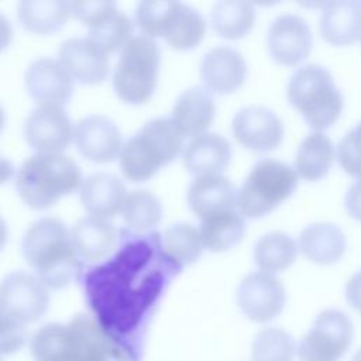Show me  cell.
<instances>
[{"instance_id":"cell-1","label":"cell","mask_w":361,"mask_h":361,"mask_svg":"<svg viewBox=\"0 0 361 361\" xmlns=\"http://www.w3.org/2000/svg\"><path fill=\"white\" fill-rule=\"evenodd\" d=\"M23 254L35 276L49 289H61L71 283L78 271L71 230L54 217L32 223L23 237Z\"/></svg>"},{"instance_id":"cell-2","label":"cell","mask_w":361,"mask_h":361,"mask_svg":"<svg viewBox=\"0 0 361 361\" xmlns=\"http://www.w3.org/2000/svg\"><path fill=\"white\" fill-rule=\"evenodd\" d=\"M183 140L169 117L147 121L135 135L123 144L118 157L123 175L131 182L151 179L182 152Z\"/></svg>"},{"instance_id":"cell-3","label":"cell","mask_w":361,"mask_h":361,"mask_svg":"<svg viewBox=\"0 0 361 361\" xmlns=\"http://www.w3.org/2000/svg\"><path fill=\"white\" fill-rule=\"evenodd\" d=\"M80 168L63 154H35L17 171L16 186L32 209H48L80 188Z\"/></svg>"},{"instance_id":"cell-4","label":"cell","mask_w":361,"mask_h":361,"mask_svg":"<svg viewBox=\"0 0 361 361\" xmlns=\"http://www.w3.org/2000/svg\"><path fill=\"white\" fill-rule=\"evenodd\" d=\"M142 35L164 41L176 51H188L202 42L206 21L193 7L180 1H141L134 14Z\"/></svg>"},{"instance_id":"cell-5","label":"cell","mask_w":361,"mask_h":361,"mask_svg":"<svg viewBox=\"0 0 361 361\" xmlns=\"http://www.w3.org/2000/svg\"><path fill=\"white\" fill-rule=\"evenodd\" d=\"M286 96L314 130L330 127L343 110V94L322 65L306 63L298 68L289 79Z\"/></svg>"},{"instance_id":"cell-6","label":"cell","mask_w":361,"mask_h":361,"mask_svg":"<svg viewBox=\"0 0 361 361\" xmlns=\"http://www.w3.org/2000/svg\"><path fill=\"white\" fill-rule=\"evenodd\" d=\"M159 66L158 44L142 34L133 37L120 51L113 72V87L118 99L128 104L148 102L158 83Z\"/></svg>"},{"instance_id":"cell-7","label":"cell","mask_w":361,"mask_h":361,"mask_svg":"<svg viewBox=\"0 0 361 361\" xmlns=\"http://www.w3.org/2000/svg\"><path fill=\"white\" fill-rule=\"evenodd\" d=\"M298 173L275 158L259 159L238 190L237 207L245 217H262L288 199L296 189Z\"/></svg>"},{"instance_id":"cell-8","label":"cell","mask_w":361,"mask_h":361,"mask_svg":"<svg viewBox=\"0 0 361 361\" xmlns=\"http://www.w3.org/2000/svg\"><path fill=\"white\" fill-rule=\"evenodd\" d=\"M353 323L338 309L320 312L298 345L300 361H338L353 341Z\"/></svg>"},{"instance_id":"cell-9","label":"cell","mask_w":361,"mask_h":361,"mask_svg":"<svg viewBox=\"0 0 361 361\" xmlns=\"http://www.w3.org/2000/svg\"><path fill=\"white\" fill-rule=\"evenodd\" d=\"M49 306L48 288L32 274L17 271L0 283V312L27 326L44 316Z\"/></svg>"},{"instance_id":"cell-10","label":"cell","mask_w":361,"mask_h":361,"mask_svg":"<svg viewBox=\"0 0 361 361\" xmlns=\"http://www.w3.org/2000/svg\"><path fill=\"white\" fill-rule=\"evenodd\" d=\"M286 293L282 282L272 274L255 271L244 276L237 288V303L252 322L267 323L283 309Z\"/></svg>"},{"instance_id":"cell-11","label":"cell","mask_w":361,"mask_h":361,"mask_svg":"<svg viewBox=\"0 0 361 361\" xmlns=\"http://www.w3.org/2000/svg\"><path fill=\"white\" fill-rule=\"evenodd\" d=\"M75 127L62 107L38 106L24 123L27 144L37 154H62L72 140Z\"/></svg>"},{"instance_id":"cell-12","label":"cell","mask_w":361,"mask_h":361,"mask_svg":"<svg viewBox=\"0 0 361 361\" xmlns=\"http://www.w3.org/2000/svg\"><path fill=\"white\" fill-rule=\"evenodd\" d=\"M267 44L278 63L293 66L309 56L312 31L303 17L292 13L279 14L269 24Z\"/></svg>"},{"instance_id":"cell-13","label":"cell","mask_w":361,"mask_h":361,"mask_svg":"<svg viewBox=\"0 0 361 361\" xmlns=\"http://www.w3.org/2000/svg\"><path fill=\"white\" fill-rule=\"evenodd\" d=\"M73 141L83 158L94 164H109L120 157L123 148L117 124L106 116H87L75 126Z\"/></svg>"},{"instance_id":"cell-14","label":"cell","mask_w":361,"mask_h":361,"mask_svg":"<svg viewBox=\"0 0 361 361\" xmlns=\"http://www.w3.org/2000/svg\"><path fill=\"white\" fill-rule=\"evenodd\" d=\"M233 134L245 148L265 152L276 148L283 137L279 117L265 106H247L233 118Z\"/></svg>"},{"instance_id":"cell-15","label":"cell","mask_w":361,"mask_h":361,"mask_svg":"<svg viewBox=\"0 0 361 361\" xmlns=\"http://www.w3.org/2000/svg\"><path fill=\"white\" fill-rule=\"evenodd\" d=\"M25 89L38 106L62 107L73 93V79L58 59L38 58L32 61L24 75Z\"/></svg>"},{"instance_id":"cell-16","label":"cell","mask_w":361,"mask_h":361,"mask_svg":"<svg viewBox=\"0 0 361 361\" xmlns=\"http://www.w3.org/2000/svg\"><path fill=\"white\" fill-rule=\"evenodd\" d=\"M58 61L69 76L83 85L103 83L110 72L109 55L89 38H69L58 52Z\"/></svg>"},{"instance_id":"cell-17","label":"cell","mask_w":361,"mask_h":361,"mask_svg":"<svg viewBox=\"0 0 361 361\" xmlns=\"http://www.w3.org/2000/svg\"><path fill=\"white\" fill-rule=\"evenodd\" d=\"M247 62L243 54L230 47H214L206 52L200 65V78L210 93L227 94L245 80Z\"/></svg>"},{"instance_id":"cell-18","label":"cell","mask_w":361,"mask_h":361,"mask_svg":"<svg viewBox=\"0 0 361 361\" xmlns=\"http://www.w3.org/2000/svg\"><path fill=\"white\" fill-rule=\"evenodd\" d=\"M216 116L212 93L204 87H189L175 102L171 120L183 138H196L207 131Z\"/></svg>"},{"instance_id":"cell-19","label":"cell","mask_w":361,"mask_h":361,"mask_svg":"<svg viewBox=\"0 0 361 361\" xmlns=\"http://www.w3.org/2000/svg\"><path fill=\"white\" fill-rule=\"evenodd\" d=\"M231 145L227 138L216 133H204L192 138L182 154L185 169L195 175H221L231 161Z\"/></svg>"},{"instance_id":"cell-20","label":"cell","mask_w":361,"mask_h":361,"mask_svg":"<svg viewBox=\"0 0 361 361\" xmlns=\"http://www.w3.org/2000/svg\"><path fill=\"white\" fill-rule=\"evenodd\" d=\"M80 203L89 216L113 219L121 213L127 189L113 173L99 172L86 178L80 185Z\"/></svg>"},{"instance_id":"cell-21","label":"cell","mask_w":361,"mask_h":361,"mask_svg":"<svg viewBox=\"0 0 361 361\" xmlns=\"http://www.w3.org/2000/svg\"><path fill=\"white\" fill-rule=\"evenodd\" d=\"M238 190L223 175L196 178L188 189V204L200 220L226 210L237 209Z\"/></svg>"},{"instance_id":"cell-22","label":"cell","mask_w":361,"mask_h":361,"mask_svg":"<svg viewBox=\"0 0 361 361\" xmlns=\"http://www.w3.org/2000/svg\"><path fill=\"white\" fill-rule=\"evenodd\" d=\"M71 240L78 258L96 262L107 257L116 247L117 228L107 219L86 216L71 228Z\"/></svg>"},{"instance_id":"cell-23","label":"cell","mask_w":361,"mask_h":361,"mask_svg":"<svg viewBox=\"0 0 361 361\" xmlns=\"http://www.w3.org/2000/svg\"><path fill=\"white\" fill-rule=\"evenodd\" d=\"M319 30L333 45H348L361 34V3L354 0H333L323 4Z\"/></svg>"},{"instance_id":"cell-24","label":"cell","mask_w":361,"mask_h":361,"mask_svg":"<svg viewBox=\"0 0 361 361\" xmlns=\"http://www.w3.org/2000/svg\"><path fill=\"white\" fill-rule=\"evenodd\" d=\"M347 248L343 230L331 221H316L306 226L299 235V250L313 262L329 265L337 262Z\"/></svg>"},{"instance_id":"cell-25","label":"cell","mask_w":361,"mask_h":361,"mask_svg":"<svg viewBox=\"0 0 361 361\" xmlns=\"http://www.w3.org/2000/svg\"><path fill=\"white\" fill-rule=\"evenodd\" d=\"M20 24L37 35H48L61 30L72 16L71 1L24 0L17 10Z\"/></svg>"},{"instance_id":"cell-26","label":"cell","mask_w":361,"mask_h":361,"mask_svg":"<svg viewBox=\"0 0 361 361\" xmlns=\"http://www.w3.org/2000/svg\"><path fill=\"white\" fill-rule=\"evenodd\" d=\"M199 235L204 248L221 252L237 245L245 231L244 216L237 210H226L200 220Z\"/></svg>"},{"instance_id":"cell-27","label":"cell","mask_w":361,"mask_h":361,"mask_svg":"<svg viewBox=\"0 0 361 361\" xmlns=\"http://www.w3.org/2000/svg\"><path fill=\"white\" fill-rule=\"evenodd\" d=\"M334 155L331 140L326 134L314 131L302 140L296 151L295 168L303 179L317 180L329 172Z\"/></svg>"},{"instance_id":"cell-28","label":"cell","mask_w":361,"mask_h":361,"mask_svg":"<svg viewBox=\"0 0 361 361\" xmlns=\"http://www.w3.org/2000/svg\"><path fill=\"white\" fill-rule=\"evenodd\" d=\"M213 30L223 38L238 39L250 32L255 21L252 3L243 0H223L216 3L210 11Z\"/></svg>"},{"instance_id":"cell-29","label":"cell","mask_w":361,"mask_h":361,"mask_svg":"<svg viewBox=\"0 0 361 361\" xmlns=\"http://www.w3.org/2000/svg\"><path fill=\"white\" fill-rule=\"evenodd\" d=\"M295 240L283 231H269L261 235L252 250L255 264L268 274L286 269L296 258Z\"/></svg>"},{"instance_id":"cell-30","label":"cell","mask_w":361,"mask_h":361,"mask_svg":"<svg viewBox=\"0 0 361 361\" xmlns=\"http://www.w3.org/2000/svg\"><path fill=\"white\" fill-rule=\"evenodd\" d=\"M203 248L199 230L189 223L173 224L162 235L164 254L180 268L193 264Z\"/></svg>"},{"instance_id":"cell-31","label":"cell","mask_w":361,"mask_h":361,"mask_svg":"<svg viewBox=\"0 0 361 361\" xmlns=\"http://www.w3.org/2000/svg\"><path fill=\"white\" fill-rule=\"evenodd\" d=\"M121 214L127 227L142 233L161 223L162 204L154 193L148 190H134L127 196Z\"/></svg>"},{"instance_id":"cell-32","label":"cell","mask_w":361,"mask_h":361,"mask_svg":"<svg viewBox=\"0 0 361 361\" xmlns=\"http://www.w3.org/2000/svg\"><path fill=\"white\" fill-rule=\"evenodd\" d=\"M134 24L120 10L111 13L100 23L87 28V38L102 48L107 55L121 51L133 38Z\"/></svg>"},{"instance_id":"cell-33","label":"cell","mask_w":361,"mask_h":361,"mask_svg":"<svg viewBox=\"0 0 361 361\" xmlns=\"http://www.w3.org/2000/svg\"><path fill=\"white\" fill-rule=\"evenodd\" d=\"M295 357L293 337L279 327L258 331L252 343V361H292Z\"/></svg>"},{"instance_id":"cell-34","label":"cell","mask_w":361,"mask_h":361,"mask_svg":"<svg viewBox=\"0 0 361 361\" xmlns=\"http://www.w3.org/2000/svg\"><path fill=\"white\" fill-rule=\"evenodd\" d=\"M338 162L353 176L361 179V121L347 131L338 142Z\"/></svg>"},{"instance_id":"cell-35","label":"cell","mask_w":361,"mask_h":361,"mask_svg":"<svg viewBox=\"0 0 361 361\" xmlns=\"http://www.w3.org/2000/svg\"><path fill=\"white\" fill-rule=\"evenodd\" d=\"M72 16L87 28L104 20L111 13L117 11V4L110 0H93V1H71Z\"/></svg>"},{"instance_id":"cell-36","label":"cell","mask_w":361,"mask_h":361,"mask_svg":"<svg viewBox=\"0 0 361 361\" xmlns=\"http://www.w3.org/2000/svg\"><path fill=\"white\" fill-rule=\"evenodd\" d=\"M27 343V329L24 324L7 317L0 312V354H13Z\"/></svg>"},{"instance_id":"cell-37","label":"cell","mask_w":361,"mask_h":361,"mask_svg":"<svg viewBox=\"0 0 361 361\" xmlns=\"http://www.w3.org/2000/svg\"><path fill=\"white\" fill-rule=\"evenodd\" d=\"M345 209L351 217L361 221V179L355 180L347 190L344 199Z\"/></svg>"},{"instance_id":"cell-38","label":"cell","mask_w":361,"mask_h":361,"mask_svg":"<svg viewBox=\"0 0 361 361\" xmlns=\"http://www.w3.org/2000/svg\"><path fill=\"white\" fill-rule=\"evenodd\" d=\"M347 302L358 312H361V271L355 272L345 285Z\"/></svg>"},{"instance_id":"cell-39","label":"cell","mask_w":361,"mask_h":361,"mask_svg":"<svg viewBox=\"0 0 361 361\" xmlns=\"http://www.w3.org/2000/svg\"><path fill=\"white\" fill-rule=\"evenodd\" d=\"M13 39V28L10 21L0 13V52L4 51Z\"/></svg>"},{"instance_id":"cell-40","label":"cell","mask_w":361,"mask_h":361,"mask_svg":"<svg viewBox=\"0 0 361 361\" xmlns=\"http://www.w3.org/2000/svg\"><path fill=\"white\" fill-rule=\"evenodd\" d=\"M14 175L13 164L0 155V185L8 182Z\"/></svg>"},{"instance_id":"cell-41","label":"cell","mask_w":361,"mask_h":361,"mask_svg":"<svg viewBox=\"0 0 361 361\" xmlns=\"http://www.w3.org/2000/svg\"><path fill=\"white\" fill-rule=\"evenodd\" d=\"M7 238H8V228H7L6 221L0 217V251L4 248Z\"/></svg>"},{"instance_id":"cell-42","label":"cell","mask_w":361,"mask_h":361,"mask_svg":"<svg viewBox=\"0 0 361 361\" xmlns=\"http://www.w3.org/2000/svg\"><path fill=\"white\" fill-rule=\"evenodd\" d=\"M4 124H6V114H4L3 107L0 106V134H1V131L4 128Z\"/></svg>"},{"instance_id":"cell-43","label":"cell","mask_w":361,"mask_h":361,"mask_svg":"<svg viewBox=\"0 0 361 361\" xmlns=\"http://www.w3.org/2000/svg\"><path fill=\"white\" fill-rule=\"evenodd\" d=\"M353 361H361V348L354 354V357H353Z\"/></svg>"},{"instance_id":"cell-44","label":"cell","mask_w":361,"mask_h":361,"mask_svg":"<svg viewBox=\"0 0 361 361\" xmlns=\"http://www.w3.org/2000/svg\"><path fill=\"white\" fill-rule=\"evenodd\" d=\"M0 361H1V358H0Z\"/></svg>"}]
</instances>
